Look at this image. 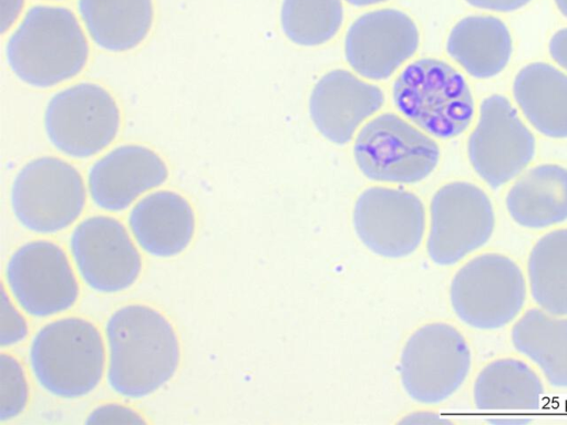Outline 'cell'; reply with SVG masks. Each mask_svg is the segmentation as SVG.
<instances>
[{
    "label": "cell",
    "instance_id": "cell-33",
    "mask_svg": "<svg viewBox=\"0 0 567 425\" xmlns=\"http://www.w3.org/2000/svg\"><path fill=\"white\" fill-rule=\"evenodd\" d=\"M349 4L354 7H368L385 2L388 0H346Z\"/></svg>",
    "mask_w": 567,
    "mask_h": 425
},
{
    "label": "cell",
    "instance_id": "cell-29",
    "mask_svg": "<svg viewBox=\"0 0 567 425\" xmlns=\"http://www.w3.org/2000/svg\"><path fill=\"white\" fill-rule=\"evenodd\" d=\"M85 423L94 424H146V419L135 410L120 403H106L93 408Z\"/></svg>",
    "mask_w": 567,
    "mask_h": 425
},
{
    "label": "cell",
    "instance_id": "cell-20",
    "mask_svg": "<svg viewBox=\"0 0 567 425\" xmlns=\"http://www.w3.org/2000/svg\"><path fill=\"white\" fill-rule=\"evenodd\" d=\"M513 97L539 134L567 138V73L546 62L524 65L513 81Z\"/></svg>",
    "mask_w": 567,
    "mask_h": 425
},
{
    "label": "cell",
    "instance_id": "cell-21",
    "mask_svg": "<svg viewBox=\"0 0 567 425\" xmlns=\"http://www.w3.org/2000/svg\"><path fill=\"white\" fill-rule=\"evenodd\" d=\"M446 51L468 75L491 79L508 64L513 39L506 23L494 15H468L451 29Z\"/></svg>",
    "mask_w": 567,
    "mask_h": 425
},
{
    "label": "cell",
    "instance_id": "cell-30",
    "mask_svg": "<svg viewBox=\"0 0 567 425\" xmlns=\"http://www.w3.org/2000/svg\"><path fill=\"white\" fill-rule=\"evenodd\" d=\"M548 52L555 63L567 73V28H561L551 35Z\"/></svg>",
    "mask_w": 567,
    "mask_h": 425
},
{
    "label": "cell",
    "instance_id": "cell-34",
    "mask_svg": "<svg viewBox=\"0 0 567 425\" xmlns=\"http://www.w3.org/2000/svg\"><path fill=\"white\" fill-rule=\"evenodd\" d=\"M559 12L567 18V0H554Z\"/></svg>",
    "mask_w": 567,
    "mask_h": 425
},
{
    "label": "cell",
    "instance_id": "cell-32",
    "mask_svg": "<svg viewBox=\"0 0 567 425\" xmlns=\"http://www.w3.org/2000/svg\"><path fill=\"white\" fill-rule=\"evenodd\" d=\"M24 0H1V33L9 30L18 20Z\"/></svg>",
    "mask_w": 567,
    "mask_h": 425
},
{
    "label": "cell",
    "instance_id": "cell-5",
    "mask_svg": "<svg viewBox=\"0 0 567 425\" xmlns=\"http://www.w3.org/2000/svg\"><path fill=\"white\" fill-rule=\"evenodd\" d=\"M527 280L518 263L501 252H483L454 274L450 301L466 325L482 331L502 329L522 313Z\"/></svg>",
    "mask_w": 567,
    "mask_h": 425
},
{
    "label": "cell",
    "instance_id": "cell-15",
    "mask_svg": "<svg viewBox=\"0 0 567 425\" xmlns=\"http://www.w3.org/2000/svg\"><path fill=\"white\" fill-rule=\"evenodd\" d=\"M419 42L417 27L409 14L383 8L352 22L344 38V55L359 75L382 81L414 55Z\"/></svg>",
    "mask_w": 567,
    "mask_h": 425
},
{
    "label": "cell",
    "instance_id": "cell-22",
    "mask_svg": "<svg viewBox=\"0 0 567 425\" xmlns=\"http://www.w3.org/2000/svg\"><path fill=\"white\" fill-rule=\"evenodd\" d=\"M544 396L545 386L538 373L513 356L488 362L473 384L474 404L483 412H535Z\"/></svg>",
    "mask_w": 567,
    "mask_h": 425
},
{
    "label": "cell",
    "instance_id": "cell-26",
    "mask_svg": "<svg viewBox=\"0 0 567 425\" xmlns=\"http://www.w3.org/2000/svg\"><path fill=\"white\" fill-rule=\"evenodd\" d=\"M286 37L302 46L331 40L343 23L341 0H284L280 10Z\"/></svg>",
    "mask_w": 567,
    "mask_h": 425
},
{
    "label": "cell",
    "instance_id": "cell-2",
    "mask_svg": "<svg viewBox=\"0 0 567 425\" xmlns=\"http://www.w3.org/2000/svg\"><path fill=\"white\" fill-rule=\"evenodd\" d=\"M89 43L75 14L61 6L31 7L10 34L6 59L23 83L49 89L81 73Z\"/></svg>",
    "mask_w": 567,
    "mask_h": 425
},
{
    "label": "cell",
    "instance_id": "cell-12",
    "mask_svg": "<svg viewBox=\"0 0 567 425\" xmlns=\"http://www.w3.org/2000/svg\"><path fill=\"white\" fill-rule=\"evenodd\" d=\"M6 281L21 309L38 318L69 310L80 293L68 255L58 243L44 239L29 241L11 255Z\"/></svg>",
    "mask_w": 567,
    "mask_h": 425
},
{
    "label": "cell",
    "instance_id": "cell-9",
    "mask_svg": "<svg viewBox=\"0 0 567 425\" xmlns=\"http://www.w3.org/2000/svg\"><path fill=\"white\" fill-rule=\"evenodd\" d=\"M472 353L464 335L452 324L427 323L406 341L399 364L408 395L423 404L451 397L466 380Z\"/></svg>",
    "mask_w": 567,
    "mask_h": 425
},
{
    "label": "cell",
    "instance_id": "cell-28",
    "mask_svg": "<svg viewBox=\"0 0 567 425\" xmlns=\"http://www.w3.org/2000/svg\"><path fill=\"white\" fill-rule=\"evenodd\" d=\"M1 346H12L28 335V322L1 284Z\"/></svg>",
    "mask_w": 567,
    "mask_h": 425
},
{
    "label": "cell",
    "instance_id": "cell-23",
    "mask_svg": "<svg viewBox=\"0 0 567 425\" xmlns=\"http://www.w3.org/2000/svg\"><path fill=\"white\" fill-rule=\"evenodd\" d=\"M78 12L92 41L110 52H125L147 37L152 0H78Z\"/></svg>",
    "mask_w": 567,
    "mask_h": 425
},
{
    "label": "cell",
    "instance_id": "cell-4",
    "mask_svg": "<svg viewBox=\"0 0 567 425\" xmlns=\"http://www.w3.org/2000/svg\"><path fill=\"white\" fill-rule=\"evenodd\" d=\"M392 101L405 118L442 139L464 133L475 115V101L465 76L435 58L409 63L393 82Z\"/></svg>",
    "mask_w": 567,
    "mask_h": 425
},
{
    "label": "cell",
    "instance_id": "cell-14",
    "mask_svg": "<svg viewBox=\"0 0 567 425\" xmlns=\"http://www.w3.org/2000/svg\"><path fill=\"white\" fill-rule=\"evenodd\" d=\"M353 226L361 242L385 258H403L421 243L425 210L414 194L389 187L364 189L354 204Z\"/></svg>",
    "mask_w": 567,
    "mask_h": 425
},
{
    "label": "cell",
    "instance_id": "cell-11",
    "mask_svg": "<svg viewBox=\"0 0 567 425\" xmlns=\"http://www.w3.org/2000/svg\"><path fill=\"white\" fill-rule=\"evenodd\" d=\"M495 229L488 195L470 182H451L433 195L426 250L440 266H452L485 246Z\"/></svg>",
    "mask_w": 567,
    "mask_h": 425
},
{
    "label": "cell",
    "instance_id": "cell-13",
    "mask_svg": "<svg viewBox=\"0 0 567 425\" xmlns=\"http://www.w3.org/2000/svg\"><path fill=\"white\" fill-rule=\"evenodd\" d=\"M70 250L80 277L96 292L124 291L142 270L141 255L126 228L111 216H91L78 224Z\"/></svg>",
    "mask_w": 567,
    "mask_h": 425
},
{
    "label": "cell",
    "instance_id": "cell-6",
    "mask_svg": "<svg viewBox=\"0 0 567 425\" xmlns=\"http://www.w3.org/2000/svg\"><path fill=\"white\" fill-rule=\"evenodd\" d=\"M19 224L35 234H56L82 214L86 190L80 172L53 156L28 162L16 175L10 193Z\"/></svg>",
    "mask_w": 567,
    "mask_h": 425
},
{
    "label": "cell",
    "instance_id": "cell-1",
    "mask_svg": "<svg viewBox=\"0 0 567 425\" xmlns=\"http://www.w3.org/2000/svg\"><path fill=\"white\" fill-rule=\"evenodd\" d=\"M109 346L107 382L127 398H142L174 376L179 341L168 319L156 309L133 303L118 308L105 325Z\"/></svg>",
    "mask_w": 567,
    "mask_h": 425
},
{
    "label": "cell",
    "instance_id": "cell-31",
    "mask_svg": "<svg viewBox=\"0 0 567 425\" xmlns=\"http://www.w3.org/2000/svg\"><path fill=\"white\" fill-rule=\"evenodd\" d=\"M470 6L494 12H513L532 0H465Z\"/></svg>",
    "mask_w": 567,
    "mask_h": 425
},
{
    "label": "cell",
    "instance_id": "cell-27",
    "mask_svg": "<svg viewBox=\"0 0 567 425\" xmlns=\"http://www.w3.org/2000/svg\"><path fill=\"white\" fill-rule=\"evenodd\" d=\"M0 421L20 415L29 401V384L20 361L10 353L0 359Z\"/></svg>",
    "mask_w": 567,
    "mask_h": 425
},
{
    "label": "cell",
    "instance_id": "cell-7",
    "mask_svg": "<svg viewBox=\"0 0 567 425\" xmlns=\"http://www.w3.org/2000/svg\"><path fill=\"white\" fill-rule=\"evenodd\" d=\"M440 155L432 137L390 112L365 123L353 144L358 168L374 182H421L435 169Z\"/></svg>",
    "mask_w": 567,
    "mask_h": 425
},
{
    "label": "cell",
    "instance_id": "cell-16",
    "mask_svg": "<svg viewBox=\"0 0 567 425\" xmlns=\"http://www.w3.org/2000/svg\"><path fill=\"white\" fill-rule=\"evenodd\" d=\"M167 177V166L157 153L144 145L126 144L93 163L87 187L97 207L121 211L142 194L164 184Z\"/></svg>",
    "mask_w": 567,
    "mask_h": 425
},
{
    "label": "cell",
    "instance_id": "cell-17",
    "mask_svg": "<svg viewBox=\"0 0 567 425\" xmlns=\"http://www.w3.org/2000/svg\"><path fill=\"white\" fill-rule=\"evenodd\" d=\"M384 103L382 90L347 70H332L313 86L309 113L317 131L328 141L349 143L363 121Z\"/></svg>",
    "mask_w": 567,
    "mask_h": 425
},
{
    "label": "cell",
    "instance_id": "cell-19",
    "mask_svg": "<svg viewBox=\"0 0 567 425\" xmlns=\"http://www.w3.org/2000/svg\"><path fill=\"white\" fill-rule=\"evenodd\" d=\"M505 206L512 220L526 229H547L567 220V167L544 163L513 183Z\"/></svg>",
    "mask_w": 567,
    "mask_h": 425
},
{
    "label": "cell",
    "instance_id": "cell-24",
    "mask_svg": "<svg viewBox=\"0 0 567 425\" xmlns=\"http://www.w3.org/2000/svg\"><path fill=\"white\" fill-rule=\"evenodd\" d=\"M513 348L555 388H567V317L527 309L511 329Z\"/></svg>",
    "mask_w": 567,
    "mask_h": 425
},
{
    "label": "cell",
    "instance_id": "cell-18",
    "mask_svg": "<svg viewBox=\"0 0 567 425\" xmlns=\"http://www.w3.org/2000/svg\"><path fill=\"white\" fill-rule=\"evenodd\" d=\"M128 226L144 251L171 258L189 246L195 232V214L189 201L178 193L157 190L135 204Z\"/></svg>",
    "mask_w": 567,
    "mask_h": 425
},
{
    "label": "cell",
    "instance_id": "cell-3",
    "mask_svg": "<svg viewBox=\"0 0 567 425\" xmlns=\"http://www.w3.org/2000/svg\"><path fill=\"white\" fill-rule=\"evenodd\" d=\"M29 360L33 376L44 391L61 398H80L93 392L102 381L103 338L84 318H60L35 333Z\"/></svg>",
    "mask_w": 567,
    "mask_h": 425
},
{
    "label": "cell",
    "instance_id": "cell-10",
    "mask_svg": "<svg viewBox=\"0 0 567 425\" xmlns=\"http://www.w3.org/2000/svg\"><path fill=\"white\" fill-rule=\"evenodd\" d=\"M536 155V138L511 100H482L467 139V157L478 177L496 190L519 176Z\"/></svg>",
    "mask_w": 567,
    "mask_h": 425
},
{
    "label": "cell",
    "instance_id": "cell-25",
    "mask_svg": "<svg viewBox=\"0 0 567 425\" xmlns=\"http://www.w3.org/2000/svg\"><path fill=\"white\" fill-rule=\"evenodd\" d=\"M526 280L535 304L567 317V227L547 231L532 247Z\"/></svg>",
    "mask_w": 567,
    "mask_h": 425
},
{
    "label": "cell",
    "instance_id": "cell-8",
    "mask_svg": "<svg viewBox=\"0 0 567 425\" xmlns=\"http://www.w3.org/2000/svg\"><path fill=\"white\" fill-rule=\"evenodd\" d=\"M43 122L45 134L56 151L72 158H89L115 139L121 112L105 87L80 82L51 96Z\"/></svg>",
    "mask_w": 567,
    "mask_h": 425
}]
</instances>
